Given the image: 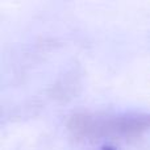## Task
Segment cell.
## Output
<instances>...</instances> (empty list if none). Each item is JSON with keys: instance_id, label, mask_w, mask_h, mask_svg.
Here are the masks:
<instances>
[{"instance_id": "1", "label": "cell", "mask_w": 150, "mask_h": 150, "mask_svg": "<svg viewBox=\"0 0 150 150\" xmlns=\"http://www.w3.org/2000/svg\"><path fill=\"white\" fill-rule=\"evenodd\" d=\"M150 128V115L129 113L112 119H98L88 115H78L70 121V129L80 137L124 136L136 137Z\"/></svg>"}, {"instance_id": "2", "label": "cell", "mask_w": 150, "mask_h": 150, "mask_svg": "<svg viewBox=\"0 0 150 150\" xmlns=\"http://www.w3.org/2000/svg\"><path fill=\"white\" fill-rule=\"evenodd\" d=\"M101 150H116V148H113V146H104Z\"/></svg>"}]
</instances>
